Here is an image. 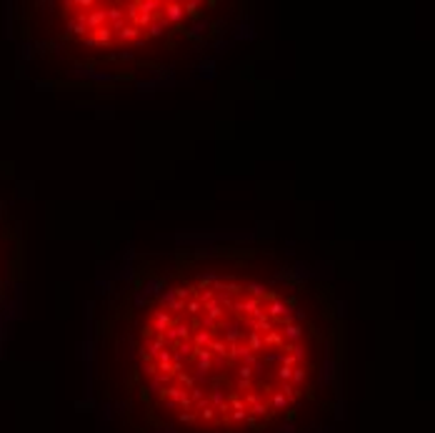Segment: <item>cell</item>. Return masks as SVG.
<instances>
[{
	"label": "cell",
	"mask_w": 435,
	"mask_h": 433,
	"mask_svg": "<svg viewBox=\"0 0 435 433\" xmlns=\"http://www.w3.org/2000/svg\"><path fill=\"white\" fill-rule=\"evenodd\" d=\"M338 318L323 288L258 248L145 263L103 326L105 376L168 433H285L323 408Z\"/></svg>",
	"instance_id": "obj_1"
},
{
	"label": "cell",
	"mask_w": 435,
	"mask_h": 433,
	"mask_svg": "<svg viewBox=\"0 0 435 433\" xmlns=\"http://www.w3.org/2000/svg\"><path fill=\"white\" fill-rule=\"evenodd\" d=\"M53 30L78 66L150 68L158 58L190 50L215 33L218 8L203 0H70L53 5Z\"/></svg>",
	"instance_id": "obj_2"
}]
</instances>
